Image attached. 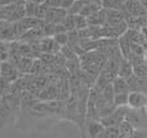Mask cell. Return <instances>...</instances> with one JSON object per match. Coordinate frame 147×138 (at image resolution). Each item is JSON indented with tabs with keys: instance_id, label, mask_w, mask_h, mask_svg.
Instances as JSON below:
<instances>
[{
	"instance_id": "obj_16",
	"label": "cell",
	"mask_w": 147,
	"mask_h": 138,
	"mask_svg": "<svg viewBox=\"0 0 147 138\" xmlns=\"http://www.w3.org/2000/svg\"><path fill=\"white\" fill-rule=\"evenodd\" d=\"M53 38H54V40H56L61 46L69 44V32H67V31H65V32H57V34H54Z\"/></svg>"
},
{
	"instance_id": "obj_5",
	"label": "cell",
	"mask_w": 147,
	"mask_h": 138,
	"mask_svg": "<svg viewBox=\"0 0 147 138\" xmlns=\"http://www.w3.org/2000/svg\"><path fill=\"white\" fill-rule=\"evenodd\" d=\"M112 87H114L115 93H129V84H128V80L123 76H119L117 75L115 77V80L112 81Z\"/></svg>"
},
{
	"instance_id": "obj_18",
	"label": "cell",
	"mask_w": 147,
	"mask_h": 138,
	"mask_svg": "<svg viewBox=\"0 0 147 138\" xmlns=\"http://www.w3.org/2000/svg\"><path fill=\"white\" fill-rule=\"evenodd\" d=\"M44 4L49 8H59L62 4V0H47Z\"/></svg>"
},
{
	"instance_id": "obj_1",
	"label": "cell",
	"mask_w": 147,
	"mask_h": 138,
	"mask_svg": "<svg viewBox=\"0 0 147 138\" xmlns=\"http://www.w3.org/2000/svg\"><path fill=\"white\" fill-rule=\"evenodd\" d=\"M0 77L12 84L20 77V71L10 61H3L0 62Z\"/></svg>"
},
{
	"instance_id": "obj_20",
	"label": "cell",
	"mask_w": 147,
	"mask_h": 138,
	"mask_svg": "<svg viewBox=\"0 0 147 138\" xmlns=\"http://www.w3.org/2000/svg\"><path fill=\"white\" fill-rule=\"evenodd\" d=\"M18 1H23V0H0V7H5V5H9Z\"/></svg>"
},
{
	"instance_id": "obj_17",
	"label": "cell",
	"mask_w": 147,
	"mask_h": 138,
	"mask_svg": "<svg viewBox=\"0 0 147 138\" xmlns=\"http://www.w3.org/2000/svg\"><path fill=\"white\" fill-rule=\"evenodd\" d=\"M48 9H49V7H47L44 3H43V4H39L38 5V9H36V12H35V17L39 18V20H44V18H45V15H47Z\"/></svg>"
},
{
	"instance_id": "obj_23",
	"label": "cell",
	"mask_w": 147,
	"mask_h": 138,
	"mask_svg": "<svg viewBox=\"0 0 147 138\" xmlns=\"http://www.w3.org/2000/svg\"><path fill=\"white\" fill-rule=\"evenodd\" d=\"M145 58H146V63H147V50H146V54H145Z\"/></svg>"
},
{
	"instance_id": "obj_24",
	"label": "cell",
	"mask_w": 147,
	"mask_h": 138,
	"mask_svg": "<svg viewBox=\"0 0 147 138\" xmlns=\"http://www.w3.org/2000/svg\"><path fill=\"white\" fill-rule=\"evenodd\" d=\"M123 1H127V0H123Z\"/></svg>"
},
{
	"instance_id": "obj_6",
	"label": "cell",
	"mask_w": 147,
	"mask_h": 138,
	"mask_svg": "<svg viewBox=\"0 0 147 138\" xmlns=\"http://www.w3.org/2000/svg\"><path fill=\"white\" fill-rule=\"evenodd\" d=\"M32 63H34L32 57H21L18 59V62L16 63V67L18 69V71L21 74H28V72H31Z\"/></svg>"
},
{
	"instance_id": "obj_13",
	"label": "cell",
	"mask_w": 147,
	"mask_h": 138,
	"mask_svg": "<svg viewBox=\"0 0 147 138\" xmlns=\"http://www.w3.org/2000/svg\"><path fill=\"white\" fill-rule=\"evenodd\" d=\"M61 23L65 26V28L67 30V32H69V31L76 30V27H75V18H74V14H71V13H67V15L63 18V21H62Z\"/></svg>"
},
{
	"instance_id": "obj_10",
	"label": "cell",
	"mask_w": 147,
	"mask_h": 138,
	"mask_svg": "<svg viewBox=\"0 0 147 138\" xmlns=\"http://www.w3.org/2000/svg\"><path fill=\"white\" fill-rule=\"evenodd\" d=\"M128 94H129V93H115V97H114L115 107L128 106Z\"/></svg>"
},
{
	"instance_id": "obj_22",
	"label": "cell",
	"mask_w": 147,
	"mask_h": 138,
	"mask_svg": "<svg viewBox=\"0 0 147 138\" xmlns=\"http://www.w3.org/2000/svg\"><path fill=\"white\" fill-rule=\"evenodd\" d=\"M35 3H38V4H43V3H45L47 0H34Z\"/></svg>"
},
{
	"instance_id": "obj_21",
	"label": "cell",
	"mask_w": 147,
	"mask_h": 138,
	"mask_svg": "<svg viewBox=\"0 0 147 138\" xmlns=\"http://www.w3.org/2000/svg\"><path fill=\"white\" fill-rule=\"evenodd\" d=\"M140 1L142 3V5H143V7H145L146 9H147V0H140Z\"/></svg>"
},
{
	"instance_id": "obj_19",
	"label": "cell",
	"mask_w": 147,
	"mask_h": 138,
	"mask_svg": "<svg viewBox=\"0 0 147 138\" xmlns=\"http://www.w3.org/2000/svg\"><path fill=\"white\" fill-rule=\"evenodd\" d=\"M74 1H75V0H62L61 8H63V9H66V10H69L70 8H71V5L74 4Z\"/></svg>"
},
{
	"instance_id": "obj_8",
	"label": "cell",
	"mask_w": 147,
	"mask_h": 138,
	"mask_svg": "<svg viewBox=\"0 0 147 138\" xmlns=\"http://www.w3.org/2000/svg\"><path fill=\"white\" fill-rule=\"evenodd\" d=\"M102 8L105 9H124V1L123 0H101Z\"/></svg>"
},
{
	"instance_id": "obj_7",
	"label": "cell",
	"mask_w": 147,
	"mask_h": 138,
	"mask_svg": "<svg viewBox=\"0 0 147 138\" xmlns=\"http://www.w3.org/2000/svg\"><path fill=\"white\" fill-rule=\"evenodd\" d=\"M86 124H88V133H89V136L90 137L96 138V137H102L103 136L105 127L99 120L90 121V123H86Z\"/></svg>"
},
{
	"instance_id": "obj_15",
	"label": "cell",
	"mask_w": 147,
	"mask_h": 138,
	"mask_svg": "<svg viewBox=\"0 0 147 138\" xmlns=\"http://www.w3.org/2000/svg\"><path fill=\"white\" fill-rule=\"evenodd\" d=\"M102 137H110V138L121 137V132H120V129H119V125L117 127H106Z\"/></svg>"
},
{
	"instance_id": "obj_3",
	"label": "cell",
	"mask_w": 147,
	"mask_h": 138,
	"mask_svg": "<svg viewBox=\"0 0 147 138\" xmlns=\"http://www.w3.org/2000/svg\"><path fill=\"white\" fill-rule=\"evenodd\" d=\"M123 12L127 15H133V17H141V15L146 14L147 9L142 5L140 0H127L124 1V9Z\"/></svg>"
},
{
	"instance_id": "obj_12",
	"label": "cell",
	"mask_w": 147,
	"mask_h": 138,
	"mask_svg": "<svg viewBox=\"0 0 147 138\" xmlns=\"http://www.w3.org/2000/svg\"><path fill=\"white\" fill-rule=\"evenodd\" d=\"M74 18H75V27L76 30H81V28H85L88 27V18L85 17V15L80 14V13H78V14H74Z\"/></svg>"
},
{
	"instance_id": "obj_9",
	"label": "cell",
	"mask_w": 147,
	"mask_h": 138,
	"mask_svg": "<svg viewBox=\"0 0 147 138\" xmlns=\"http://www.w3.org/2000/svg\"><path fill=\"white\" fill-rule=\"evenodd\" d=\"M133 74L136 76L141 77V79H147V63L145 62H141V63L133 65Z\"/></svg>"
},
{
	"instance_id": "obj_14",
	"label": "cell",
	"mask_w": 147,
	"mask_h": 138,
	"mask_svg": "<svg viewBox=\"0 0 147 138\" xmlns=\"http://www.w3.org/2000/svg\"><path fill=\"white\" fill-rule=\"evenodd\" d=\"M9 59V44L8 41L0 40V62Z\"/></svg>"
},
{
	"instance_id": "obj_4",
	"label": "cell",
	"mask_w": 147,
	"mask_h": 138,
	"mask_svg": "<svg viewBox=\"0 0 147 138\" xmlns=\"http://www.w3.org/2000/svg\"><path fill=\"white\" fill-rule=\"evenodd\" d=\"M117 75L125 77V79H128L129 76L133 75V63L128 58H123L120 61L119 69H117Z\"/></svg>"
},
{
	"instance_id": "obj_25",
	"label": "cell",
	"mask_w": 147,
	"mask_h": 138,
	"mask_svg": "<svg viewBox=\"0 0 147 138\" xmlns=\"http://www.w3.org/2000/svg\"><path fill=\"white\" fill-rule=\"evenodd\" d=\"M23 1H26V0H23Z\"/></svg>"
},
{
	"instance_id": "obj_11",
	"label": "cell",
	"mask_w": 147,
	"mask_h": 138,
	"mask_svg": "<svg viewBox=\"0 0 147 138\" xmlns=\"http://www.w3.org/2000/svg\"><path fill=\"white\" fill-rule=\"evenodd\" d=\"M38 3H35L34 0H26L25 1V12L26 17H35V12L38 9Z\"/></svg>"
},
{
	"instance_id": "obj_2",
	"label": "cell",
	"mask_w": 147,
	"mask_h": 138,
	"mask_svg": "<svg viewBox=\"0 0 147 138\" xmlns=\"http://www.w3.org/2000/svg\"><path fill=\"white\" fill-rule=\"evenodd\" d=\"M128 107L146 110L147 107V94L140 90H130L128 94Z\"/></svg>"
}]
</instances>
